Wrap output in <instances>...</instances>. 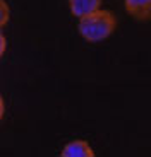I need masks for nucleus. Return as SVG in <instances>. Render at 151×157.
<instances>
[{
	"label": "nucleus",
	"instance_id": "nucleus-1",
	"mask_svg": "<svg viewBox=\"0 0 151 157\" xmlns=\"http://www.w3.org/2000/svg\"><path fill=\"white\" fill-rule=\"evenodd\" d=\"M117 28V19L112 10L98 9L95 12H89L86 16L79 17V34L89 43H100L112 36V33Z\"/></svg>",
	"mask_w": 151,
	"mask_h": 157
},
{
	"label": "nucleus",
	"instance_id": "nucleus-2",
	"mask_svg": "<svg viewBox=\"0 0 151 157\" xmlns=\"http://www.w3.org/2000/svg\"><path fill=\"white\" fill-rule=\"evenodd\" d=\"M62 157H95L91 145L86 140H72L62 149Z\"/></svg>",
	"mask_w": 151,
	"mask_h": 157
},
{
	"label": "nucleus",
	"instance_id": "nucleus-3",
	"mask_svg": "<svg viewBox=\"0 0 151 157\" xmlns=\"http://www.w3.org/2000/svg\"><path fill=\"white\" fill-rule=\"evenodd\" d=\"M125 10L139 21H148L151 16V0H124Z\"/></svg>",
	"mask_w": 151,
	"mask_h": 157
},
{
	"label": "nucleus",
	"instance_id": "nucleus-4",
	"mask_svg": "<svg viewBox=\"0 0 151 157\" xmlns=\"http://www.w3.org/2000/svg\"><path fill=\"white\" fill-rule=\"evenodd\" d=\"M101 0H69L71 14L76 17H83L89 12H95L100 9Z\"/></svg>",
	"mask_w": 151,
	"mask_h": 157
},
{
	"label": "nucleus",
	"instance_id": "nucleus-5",
	"mask_svg": "<svg viewBox=\"0 0 151 157\" xmlns=\"http://www.w3.org/2000/svg\"><path fill=\"white\" fill-rule=\"evenodd\" d=\"M9 19H10V9L5 0H0V29L9 22Z\"/></svg>",
	"mask_w": 151,
	"mask_h": 157
},
{
	"label": "nucleus",
	"instance_id": "nucleus-6",
	"mask_svg": "<svg viewBox=\"0 0 151 157\" xmlns=\"http://www.w3.org/2000/svg\"><path fill=\"white\" fill-rule=\"evenodd\" d=\"M5 48H7V39H5V36L2 34V31H0V58L4 56Z\"/></svg>",
	"mask_w": 151,
	"mask_h": 157
},
{
	"label": "nucleus",
	"instance_id": "nucleus-7",
	"mask_svg": "<svg viewBox=\"0 0 151 157\" xmlns=\"http://www.w3.org/2000/svg\"><path fill=\"white\" fill-rule=\"evenodd\" d=\"M4 111H5V104H4V99L0 96V120L4 118Z\"/></svg>",
	"mask_w": 151,
	"mask_h": 157
}]
</instances>
